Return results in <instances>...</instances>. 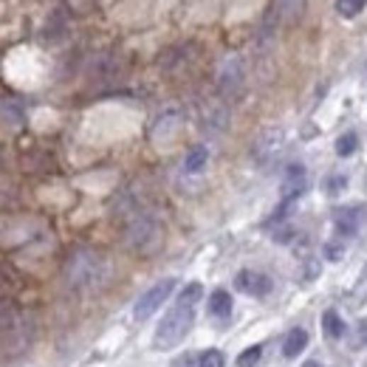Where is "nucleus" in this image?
<instances>
[{
	"label": "nucleus",
	"mask_w": 367,
	"mask_h": 367,
	"mask_svg": "<svg viewBox=\"0 0 367 367\" xmlns=\"http://www.w3.org/2000/svg\"><path fill=\"white\" fill-rule=\"evenodd\" d=\"M203 297V286L201 283H189L184 286L176 305L167 311V317L159 322L156 328V337H153V345L159 351H170L176 348L179 342H184V337L192 331V322H195V305L198 300Z\"/></svg>",
	"instance_id": "1"
},
{
	"label": "nucleus",
	"mask_w": 367,
	"mask_h": 367,
	"mask_svg": "<svg viewBox=\"0 0 367 367\" xmlns=\"http://www.w3.org/2000/svg\"><path fill=\"white\" fill-rule=\"evenodd\" d=\"M108 277V263L102 254L91 252V249H79L71 254L68 266H65V280L71 288L77 291H88V288H99Z\"/></svg>",
	"instance_id": "2"
},
{
	"label": "nucleus",
	"mask_w": 367,
	"mask_h": 367,
	"mask_svg": "<svg viewBox=\"0 0 367 367\" xmlns=\"http://www.w3.org/2000/svg\"><path fill=\"white\" fill-rule=\"evenodd\" d=\"M162 237V226L153 215H136L128 226V246L136 252H150Z\"/></svg>",
	"instance_id": "3"
},
{
	"label": "nucleus",
	"mask_w": 367,
	"mask_h": 367,
	"mask_svg": "<svg viewBox=\"0 0 367 367\" xmlns=\"http://www.w3.org/2000/svg\"><path fill=\"white\" fill-rule=\"evenodd\" d=\"M176 291V277H167V280H159L153 288H147L142 297H139V303H136V308H133V317H136V322H145V320H150L167 300H170V294Z\"/></svg>",
	"instance_id": "4"
},
{
	"label": "nucleus",
	"mask_w": 367,
	"mask_h": 367,
	"mask_svg": "<svg viewBox=\"0 0 367 367\" xmlns=\"http://www.w3.org/2000/svg\"><path fill=\"white\" fill-rule=\"evenodd\" d=\"M283 139H286V136H283V130H280V128H269V130H263V133L257 136L254 150H252V156H254L257 167H271V164L280 159Z\"/></svg>",
	"instance_id": "5"
},
{
	"label": "nucleus",
	"mask_w": 367,
	"mask_h": 367,
	"mask_svg": "<svg viewBox=\"0 0 367 367\" xmlns=\"http://www.w3.org/2000/svg\"><path fill=\"white\" fill-rule=\"evenodd\" d=\"M218 91L226 99H235L243 91V62L237 57H229L218 71Z\"/></svg>",
	"instance_id": "6"
},
{
	"label": "nucleus",
	"mask_w": 367,
	"mask_h": 367,
	"mask_svg": "<svg viewBox=\"0 0 367 367\" xmlns=\"http://www.w3.org/2000/svg\"><path fill=\"white\" fill-rule=\"evenodd\" d=\"M235 286H237V291H243V294H249V297H266V294H271V286H274V283H271V277L263 274V271L243 269V271H237Z\"/></svg>",
	"instance_id": "7"
},
{
	"label": "nucleus",
	"mask_w": 367,
	"mask_h": 367,
	"mask_svg": "<svg viewBox=\"0 0 367 367\" xmlns=\"http://www.w3.org/2000/svg\"><path fill=\"white\" fill-rule=\"evenodd\" d=\"M365 223V206H342L334 212V229L342 237H354Z\"/></svg>",
	"instance_id": "8"
},
{
	"label": "nucleus",
	"mask_w": 367,
	"mask_h": 367,
	"mask_svg": "<svg viewBox=\"0 0 367 367\" xmlns=\"http://www.w3.org/2000/svg\"><path fill=\"white\" fill-rule=\"evenodd\" d=\"M308 186V179H305V167L303 164H288L286 170V179H283V203L291 206Z\"/></svg>",
	"instance_id": "9"
},
{
	"label": "nucleus",
	"mask_w": 367,
	"mask_h": 367,
	"mask_svg": "<svg viewBox=\"0 0 367 367\" xmlns=\"http://www.w3.org/2000/svg\"><path fill=\"white\" fill-rule=\"evenodd\" d=\"M305 345H308V331L294 328V331H288V337H286V342H283V356H286V359H297V356L305 351Z\"/></svg>",
	"instance_id": "10"
},
{
	"label": "nucleus",
	"mask_w": 367,
	"mask_h": 367,
	"mask_svg": "<svg viewBox=\"0 0 367 367\" xmlns=\"http://www.w3.org/2000/svg\"><path fill=\"white\" fill-rule=\"evenodd\" d=\"M209 314H212L215 320H226V317L232 314V294L223 291V288L212 291V297H209Z\"/></svg>",
	"instance_id": "11"
},
{
	"label": "nucleus",
	"mask_w": 367,
	"mask_h": 367,
	"mask_svg": "<svg viewBox=\"0 0 367 367\" xmlns=\"http://www.w3.org/2000/svg\"><path fill=\"white\" fill-rule=\"evenodd\" d=\"M206 162H209V150H206L203 145H198V147H192V150L186 153V159H184V173L198 176V173H203Z\"/></svg>",
	"instance_id": "12"
},
{
	"label": "nucleus",
	"mask_w": 367,
	"mask_h": 367,
	"mask_svg": "<svg viewBox=\"0 0 367 367\" xmlns=\"http://www.w3.org/2000/svg\"><path fill=\"white\" fill-rule=\"evenodd\" d=\"M322 331H325L328 339H342L345 337V322H342V317L334 308L322 314Z\"/></svg>",
	"instance_id": "13"
},
{
	"label": "nucleus",
	"mask_w": 367,
	"mask_h": 367,
	"mask_svg": "<svg viewBox=\"0 0 367 367\" xmlns=\"http://www.w3.org/2000/svg\"><path fill=\"white\" fill-rule=\"evenodd\" d=\"M277 11H280L283 20L297 23L303 17V11H305V0H277Z\"/></svg>",
	"instance_id": "14"
},
{
	"label": "nucleus",
	"mask_w": 367,
	"mask_h": 367,
	"mask_svg": "<svg viewBox=\"0 0 367 367\" xmlns=\"http://www.w3.org/2000/svg\"><path fill=\"white\" fill-rule=\"evenodd\" d=\"M179 119H181V113L179 111H170V113H164L156 125H153V139H164L167 133H173L176 128H179Z\"/></svg>",
	"instance_id": "15"
},
{
	"label": "nucleus",
	"mask_w": 367,
	"mask_h": 367,
	"mask_svg": "<svg viewBox=\"0 0 367 367\" xmlns=\"http://www.w3.org/2000/svg\"><path fill=\"white\" fill-rule=\"evenodd\" d=\"M359 150V136L351 130V133H342L339 139H337V153L342 156V159H348V156H354Z\"/></svg>",
	"instance_id": "16"
},
{
	"label": "nucleus",
	"mask_w": 367,
	"mask_h": 367,
	"mask_svg": "<svg viewBox=\"0 0 367 367\" xmlns=\"http://www.w3.org/2000/svg\"><path fill=\"white\" fill-rule=\"evenodd\" d=\"M367 0H337V11L345 17V20H354L365 11Z\"/></svg>",
	"instance_id": "17"
},
{
	"label": "nucleus",
	"mask_w": 367,
	"mask_h": 367,
	"mask_svg": "<svg viewBox=\"0 0 367 367\" xmlns=\"http://www.w3.org/2000/svg\"><path fill=\"white\" fill-rule=\"evenodd\" d=\"M322 189H325L328 195H342V192L348 189V176H342V173L328 176V179L322 181Z\"/></svg>",
	"instance_id": "18"
},
{
	"label": "nucleus",
	"mask_w": 367,
	"mask_h": 367,
	"mask_svg": "<svg viewBox=\"0 0 367 367\" xmlns=\"http://www.w3.org/2000/svg\"><path fill=\"white\" fill-rule=\"evenodd\" d=\"M351 303H354L356 308H359V305H365V303H367V263H365V269H362V274H359V280H356V286H354Z\"/></svg>",
	"instance_id": "19"
},
{
	"label": "nucleus",
	"mask_w": 367,
	"mask_h": 367,
	"mask_svg": "<svg viewBox=\"0 0 367 367\" xmlns=\"http://www.w3.org/2000/svg\"><path fill=\"white\" fill-rule=\"evenodd\" d=\"M263 356V345H252L237 356V367H254Z\"/></svg>",
	"instance_id": "20"
},
{
	"label": "nucleus",
	"mask_w": 367,
	"mask_h": 367,
	"mask_svg": "<svg viewBox=\"0 0 367 367\" xmlns=\"http://www.w3.org/2000/svg\"><path fill=\"white\" fill-rule=\"evenodd\" d=\"M198 367H223V354H220V351H206V354H201V365Z\"/></svg>",
	"instance_id": "21"
},
{
	"label": "nucleus",
	"mask_w": 367,
	"mask_h": 367,
	"mask_svg": "<svg viewBox=\"0 0 367 367\" xmlns=\"http://www.w3.org/2000/svg\"><path fill=\"white\" fill-rule=\"evenodd\" d=\"M322 252H325V260H334V263H337V260H342L345 246H342V243H325V249H322Z\"/></svg>",
	"instance_id": "22"
},
{
	"label": "nucleus",
	"mask_w": 367,
	"mask_h": 367,
	"mask_svg": "<svg viewBox=\"0 0 367 367\" xmlns=\"http://www.w3.org/2000/svg\"><path fill=\"white\" fill-rule=\"evenodd\" d=\"M201 365V356H195V354H186V356H181V359H176L170 367H198Z\"/></svg>",
	"instance_id": "23"
},
{
	"label": "nucleus",
	"mask_w": 367,
	"mask_h": 367,
	"mask_svg": "<svg viewBox=\"0 0 367 367\" xmlns=\"http://www.w3.org/2000/svg\"><path fill=\"white\" fill-rule=\"evenodd\" d=\"M320 274V263L317 260H308V266H305V280H314Z\"/></svg>",
	"instance_id": "24"
},
{
	"label": "nucleus",
	"mask_w": 367,
	"mask_h": 367,
	"mask_svg": "<svg viewBox=\"0 0 367 367\" xmlns=\"http://www.w3.org/2000/svg\"><path fill=\"white\" fill-rule=\"evenodd\" d=\"M303 367H322V365H320V362H314V359H311V362H305V365H303Z\"/></svg>",
	"instance_id": "25"
},
{
	"label": "nucleus",
	"mask_w": 367,
	"mask_h": 367,
	"mask_svg": "<svg viewBox=\"0 0 367 367\" xmlns=\"http://www.w3.org/2000/svg\"><path fill=\"white\" fill-rule=\"evenodd\" d=\"M362 331H365V334H362V339H365V342H367V322H365V325H362Z\"/></svg>",
	"instance_id": "26"
},
{
	"label": "nucleus",
	"mask_w": 367,
	"mask_h": 367,
	"mask_svg": "<svg viewBox=\"0 0 367 367\" xmlns=\"http://www.w3.org/2000/svg\"><path fill=\"white\" fill-rule=\"evenodd\" d=\"M365 74H367V71H365Z\"/></svg>",
	"instance_id": "27"
}]
</instances>
